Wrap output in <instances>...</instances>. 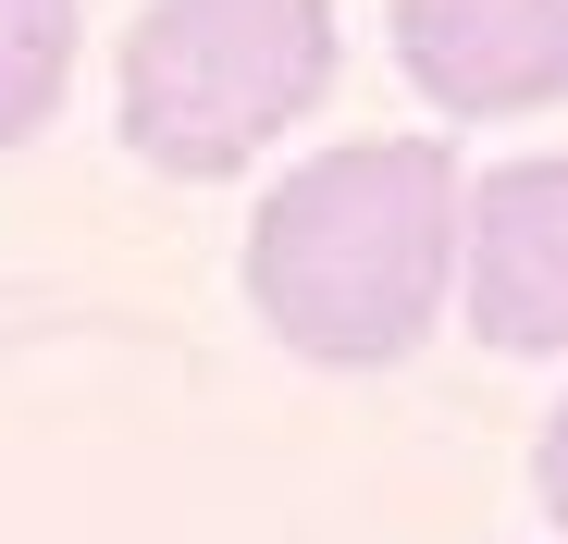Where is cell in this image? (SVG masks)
<instances>
[{
  "label": "cell",
  "instance_id": "6da1fadb",
  "mask_svg": "<svg viewBox=\"0 0 568 544\" xmlns=\"http://www.w3.org/2000/svg\"><path fill=\"white\" fill-rule=\"evenodd\" d=\"M457 199L469 187H457L445 137H346L322 161H297L247 223L260 322L297 359H334V372L408 359L457 272Z\"/></svg>",
  "mask_w": 568,
  "mask_h": 544
},
{
  "label": "cell",
  "instance_id": "7a4b0ae2",
  "mask_svg": "<svg viewBox=\"0 0 568 544\" xmlns=\"http://www.w3.org/2000/svg\"><path fill=\"white\" fill-rule=\"evenodd\" d=\"M334 87V0H149L124 26L112 124L149 173L211 187Z\"/></svg>",
  "mask_w": 568,
  "mask_h": 544
},
{
  "label": "cell",
  "instance_id": "3957f363",
  "mask_svg": "<svg viewBox=\"0 0 568 544\" xmlns=\"http://www.w3.org/2000/svg\"><path fill=\"white\" fill-rule=\"evenodd\" d=\"M457 260H469V322L507 359L568 346V149L507 161L457 199Z\"/></svg>",
  "mask_w": 568,
  "mask_h": 544
},
{
  "label": "cell",
  "instance_id": "277c9868",
  "mask_svg": "<svg viewBox=\"0 0 568 544\" xmlns=\"http://www.w3.org/2000/svg\"><path fill=\"white\" fill-rule=\"evenodd\" d=\"M396 62L457 124L544 112L568 100V0H396Z\"/></svg>",
  "mask_w": 568,
  "mask_h": 544
},
{
  "label": "cell",
  "instance_id": "5b68a950",
  "mask_svg": "<svg viewBox=\"0 0 568 544\" xmlns=\"http://www.w3.org/2000/svg\"><path fill=\"white\" fill-rule=\"evenodd\" d=\"M74 74V0H0V149L38 137Z\"/></svg>",
  "mask_w": 568,
  "mask_h": 544
},
{
  "label": "cell",
  "instance_id": "8992f818",
  "mask_svg": "<svg viewBox=\"0 0 568 544\" xmlns=\"http://www.w3.org/2000/svg\"><path fill=\"white\" fill-rule=\"evenodd\" d=\"M531 483H544V520L568 532V409L544 421V445H531Z\"/></svg>",
  "mask_w": 568,
  "mask_h": 544
}]
</instances>
